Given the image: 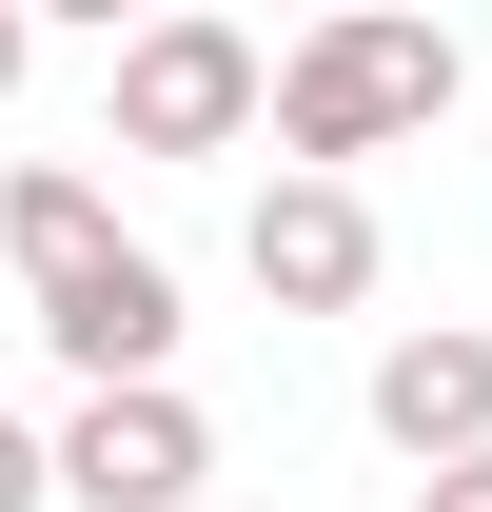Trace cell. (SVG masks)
Here are the masks:
<instances>
[{"instance_id": "cell-1", "label": "cell", "mask_w": 492, "mask_h": 512, "mask_svg": "<svg viewBox=\"0 0 492 512\" xmlns=\"http://www.w3.org/2000/svg\"><path fill=\"white\" fill-rule=\"evenodd\" d=\"M0 256H20L40 335L79 355V394H178V276H158V256L99 217V178L20 158V178H0Z\"/></svg>"}, {"instance_id": "cell-2", "label": "cell", "mask_w": 492, "mask_h": 512, "mask_svg": "<svg viewBox=\"0 0 492 512\" xmlns=\"http://www.w3.org/2000/svg\"><path fill=\"white\" fill-rule=\"evenodd\" d=\"M453 40H433V20H315L296 60H276V99H256V119H276V158H296V178H335V158H394V138H433L453 119Z\"/></svg>"}, {"instance_id": "cell-3", "label": "cell", "mask_w": 492, "mask_h": 512, "mask_svg": "<svg viewBox=\"0 0 492 512\" xmlns=\"http://www.w3.org/2000/svg\"><path fill=\"white\" fill-rule=\"evenodd\" d=\"M276 60H256L237 20H138L119 40V158H237Z\"/></svg>"}, {"instance_id": "cell-4", "label": "cell", "mask_w": 492, "mask_h": 512, "mask_svg": "<svg viewBox=\"0 0 492 512\" xmlns=\"http://www.w3.org/2000/svg\"><path fill=\"white\" fill-rule=\"evenodd\" d=\"M79 512H197L217 493V434H197V394H79V434L40 453Z\"/></svg>"}, {"instance_id": "cell-5", "label": "cell", "mask_w": 492, "mask_h": 512, "mask_svg": "<svg viewBox=\"0 0 492 512\" xmlns=\"http://www.w3.org/2000/svg\"><path fill=\"white\" fill-rule=\"evenodd\" d=\"M237 256H256L276 316H355V296H374V197H355V178H276Z\"/></svg>"}, {"instance_id": "cell-6", "label": "cell", "mask_w": 492, "mask_h": 512, "mask_svg": "<svg viewBox=\"0 0 492 512\" xmlns=\"http://www.w3.org/2000/svg\"><path fill=\"white\" fill-rule=\"evenodd\" d=\"M374 434L414 453V473H473L492 453V335H394L374 355Z\"/></svg>"}, {"instance_id": "cell-7", "label": "cell", "mask_w": 492, "mask_h": 512, "mask_svg": "<svg viewBox=\"0 0 492 512\" xmlns=\"http://www.w3.org/2000/svg\"><path fill=\"white\" fill-rule=\"evenodd\" d=\"M40 493H60V473H40V434L0 414V512H40Z\"/></svg>"}, {"instance_id": "cell-8", "label": "cell", "mask_w": 492, "mask_h": 512, "mask_svg": "<svg viewBox=\"0 0 492 512\" xmlns=\"http://www.w3.org/2000/svg\"><path fill=\"white\" fill-rule=\"evenodd\" d=\"M414 512H492V453H473V473H414Z\"/></svg>"}, {"instance_id": "cell-9", "label": "cell", "mask_w": 492, "mask_h": 512, "mask_svg": "<svg viewBox=\"0 0 492 512\" xmlns=\"http://www.w3.org/2000/svg\"><path fill=\"white\" fill-rule=\"evenodd\" d=\"M20 60H40V20H20V0H0V99H20Z\"/></svg>"}]
</instances>
